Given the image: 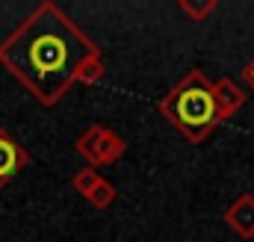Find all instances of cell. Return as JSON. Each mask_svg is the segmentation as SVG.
Listing matches in <instances>:
<instances>
[{
    "instance_id": "obj_1",
    "label": "cell",
    "mask_w": 254,
    "mask_h": 242,
    "mask_svg": "<svg viewBox=\"0 0 254 242\" xmlns=\"http://www.w3.org/2000/svg\"><path fill=\"white\" fill-rule=\"evenodd\" d=\"M101 48L51 0L39 3L0 45V62L45 107L60 104Z\"/></svg>"
},
{
    "instance_id": "obj_2",
    "label": "cell",
    "mask_w": 254,
    "mask_h": 242,
    "mask_svg": "<svg viewBox=\"0 0 254 242\" xmlns=\"http://www.w3.org/2000/svg\"><path fill=\"white\" fill-rule=\"evenodd\" d=\"M157 107L172 121V127H178L192 145H201L219 124L216 101H213V83L201 71H190Z\"/></svg>"
},
{
    "instance_id": "obj_3",
    "label": "cell",
    "mask_w": 254,
    "mask_h": 242,
    "mask_svg": "<svg viewBox=\"0 0 254 242\" xmlns=\"http://www.w3.org/2000/svg\"><path fill=\"white\" fill-rule=\"evenodd\" d=\"M77 154L86 160V166L98 169V166H113L125 157L127 151V142L110 127L104 124H92L80 139H77Z\"/></svg>"
},
{
    "instance_id": "obj_4",
    "label": "cell",
    "mask_w": 254,
    "mask_h": 242,
    "mask_svg": "<svg viewBox=\"0 0 254 242\" xmlns=\"http://www.w3.org/2000/svg\"><path fill=\"white\" fill-rule=\"evenodd\" d=\"M213 101H216V116H219V124H222V121L234 119L246 107L249 95H246V89L234 77H219L213 83Z\"/></svg>"
},
{
    "instance_id": "obj_5",
    "label": "cell",
    "mask_w": 254,
    "mask_h": 242,
    "mask_svg": "<svg viewBox=\"0 0 254 242\" xmlns=\"http://www.w3.org/2000/svg\"><path fill=\"white\" fill-rule=\"evenodd\" d=\"M225 225L240 237V240H254V195L243 192L228 210H225Z\"/></svg>"
},
{
    "instance_id": "obj_6",
    "label": "cell",
    "mask_w": 254,
    "mask_h": 242,
    "mask_svg": "<svg viewBox=\"0 0 254 242\" xmlns=\"http://www.w3.org/2000/svg\"><path fill=\"white\" fill-rule=\"evenodd\" d=\"M27 163H30V154L0 127V189L12 181Z\"/></svg>"
},
{
    "instance_id": "obj_7",
    "label": "cell",
    "mask_w": 254,
    "mask_h": 242,
    "mask_svg": "<svg viewBox=\"0 0 254 242\" xmlns=\"http://www.w3.org/2000/svg\"><path fill=\"white\" fill-rule=\"evenodd\" d=\"M178 9H181L187 18H192L195 24H201L204 18H210V15L219 9V0H181Z\"/></svg>"
},
{
    "instance_id": "obj_8",
    "label": "cell",
    "mask_w": 254,
    "mask_h": 242,
    "mask_svg": "<svg viewBox=\"0 0 254 242\" xmlns=\"http://www.w3.org/2000/svg\"><path fill=\"white\" fill-rule=\"evenodd\" d=\"M116 198H119L116 186H113L110 181H104V178H101V181H98V186H95V189L89 192V198H86V201H89V204H92L95 210H107V207H110V204H113Z\"/></svg>"
},
{
    "instance_id": "obj_9",
    "label": "cell",
    "mask_w": 254,
    "mask_h": 242,
    "mask_svg": "<svg viewBox=\"0 0 254 242\" xmlns=\"http://www.w3.org/2000/svg\"><path fill=\"white\" fill-rule=\"evenodd\" d=\"M101 181V175H98V169H92V166H83V169H77L74 172V178H71V186L83 195V198H89V192L98 186Z\"/></svg>"
},
{
    "instance_id": "obj_10",
    "label": "cell",
    "mask_w": 254,
    "mask_h": 242,
    "mask_svg": "<svg viewBox=\"0 0 254 242\" xmlns=\"http://www.w3.org/2000/svg\"><path fill=\"white\" fill-rule=\"evenodd\" d=\"M104 74H107V68H104V60H92L83 71H80V77H77V83H83V86H92V83H98V80H104Z\"/></svg>"
},
{
    "instance_id": "obj_11",
    "label": "cell",
    "mask_w": 254,
    "mask_h": 242,
    "mask_svg": "<svg viewBox=\"0 0 254 242\" xmlns=\"http://www.w3.org/2000/svg\"><path fill=\"white\" fill-rule=\"evenodd\" d=\"M243 83H246V86L254 92V57L246 62V68H243Z\"/></svg>"
}]
</instances>
